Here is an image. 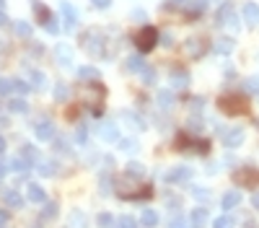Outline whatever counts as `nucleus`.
Wrapping results in <instances>:
<instances>
[{"label": "nucleus", "instance_id": "1", "mask_svg": "<svg viewBox=\"0 0 259 228\" xmlns=\"http://www.w3.org/2000/svg\"><path fill=\"white\" fill-rule=\"evenodd\" d=\"M218 109L223 114H228V117H239V114L249 112V104H246V99L236 96V94H226V96L218 99Z\"/></svg>", "mask_w": 259, "mask_h": 228}, {"label": "nucleus", "instance_id": "2", "mask_svg": "<svg viewBox=\"0 0 259 228\" xmlns=\"http://www.w3.org/2000/svg\"><path fill=\"white\" fill-rule=\"evenodd\" d=\"M135 44H138L140 52H151L155 44H158V31L153 26H143L138 34H135Z\"/></svg>", "mask_w": 259, "mask_h": 228}, {"label": "nucleus", "instance_id": "3", "mask_svg": "<svg viewBox=\"0 0 259 228\" xmlns=\"http://www.w3.org/2000/svg\"><path fill=\"white\" fill-rule=\"evenodd\" d=\"M104 96L106 91L99 81H94L91 86H86V99H88V107H91L94 114H101V107H104Z\"/></svg>", "mask_w": 259, "mask_h": 228}, {"label": "nucleus", "instance_id": "4", "mask_svg": "<svg viewBox=\"0 0 259 228\" xmlns=\"http://www.w3.org/2000/svg\"><path fill=\"white\" fill-rule=\"evenodd\" d=\"M101 44H106V39H104V34H101V31H88L83 37V47L91 52L94 57H104L106 55V50L101 47Z\"/></svg>", "mask_w": 259, "mask_h": 228}, {"label": "nucleus", "instance_id": "5", "mask_svg": "<svg viewBox=\"0 0 259 228\" xmlns=\"http://www.w3.org/2000/svg\"><path fill=\"white\" fill-rule=\"evenodd\" d=\"M233 181L239 187H246V189H254V187H259V171H254V169H239L233 174Z\"/></svg>", "mask_w": 259, "mask_h": 228}, {"label": "nucleus", "instance_id": "6", "mask_svg": "<svg viewBox=\"0 0 259 228\" xmlns=\"http://www.w3.org/2000/svg\"><path fill=\"white\" fill-rule=\"evenodd\" d=\"M215 21H218V26H231V29L239 26V18H236V10H233L231 3H223V5L218 8Z\"/></svg>", "mask_w": 259, "mask_h": 228}, {"label": "nucleus", "instance_id": "7", "mask_svg": "<svg viewBox=\"0 0 259 228\" xmlns=\"http://www.w3.org/2000/svg\"><path fill=\"white\" fill-rule=\"evenodd\" d=\"M60 13H62V24H65V29H67V31H73V29L78 26V13H75L73 3L62 0V3H60Z\"/></svg>", "mask_w": 259, "mask_h": 228}, {"label": "nucleus", "instance_id": "8", "mask_svg": "<svg viewBox=\"0 0 259 228\" xmlns=\"http://www.w3.org/2000/svg\"><path fill=\"white\" fill-rule=\"evenodd\" d=\"M189 176H192V169L189 166H176V169L166 171V181H171V184H176V181H187Z\"/></svg>", "mask_w": 259, "mask_h": 228}, {"label": "nucleus", "instance_id": "9", "mask_svg": "<svg viewBox=\"0 0 259 228\" xmlns=\"http://www.w3.org/2000/svg\"><path fill=\"white\" fill-rule=\"evenodd\" d=\"M37 138L39 140H54V124L50 122V119H42V122H37Z\"/></svg>", "mask_w": 259, "mask_h": 228}, {"label": "nucleus", "instance_id": "10", "mask_svg": "<svg viewBox=\"0 0 259 228\" xmlns=\"http://www.w3.org/2000/svg\"><path fill=\"white\" fill-rule=\"evenodd\" d=\"M223 143H226V148H239V145L244 143V130H241V127L228 130L226 135H223Z\"/></svg>", "mask_w": 259, "mask_h": 228}, {"label": "nucleus", "instance_id": "11", "mask_svg": "<svg viewBox=\"0 0 259 228\" xmlns=\"http://www.w3.org/2000/svg\"><path fill=\"white\" fill-rule=\"evenodd\" d=\"M168 81H171L174 88H187L189 86V73L182 70V67H176V70H171V75H168Z\"/></svg>", "mask_w": 259, "mask_h": 228}, {"label": "nucleus", "instance_id": "12", "mask_svg": "<svg viewBox=\"0 0 259 228\" xmlns=\"http://www.w3.org/2000/svg\"><path fill=\"white\" fill-rule=\"evenodd\" d=\"M3 202L8 205L10 210H18L21 205H24V197H21L16 189H5V192H3Z\"/></svg>", "mask_w": 259, "mask_h": 228}, {"label": "nucleus", "instance_id": "13", "mask_svg": "<svg viewBox=\"0 0 259 228\" xmlns=\"http://www.w3.org/2000/svg\"><path fill=\"white\" fill-rule=\"evenodd\" d=\"M99 135H101V140H106V143H114V140H119V130H117V124H111V122L101 124Z\"/></svg>", "mask_w": 259, "mask_h": 228}, {"label": "nucleus", "instance_id": "14", "mask_svg": "<svg viewBox=\"0 0 259 228\" xmlns=\"http://www.w3.org/2000/svg\"><path fill=\"white\" fill-rule=\"evenodd\" d=\"M244 21L249 26H257L259 24V5L257 3H246L244 5Z\"/></svg>", "mask_w": 259, "mask_h": 228}, {"label": "nucleus", "instance_id": "15", "mask_svg": "<svg viewBox=\"0 0 259 228\" xmlns=\"http://www.w3.org/2000/svg\"><path fill=\"white\" fill-rule=\"evenodd\" d=\"M239 202H241V195H239V192H236V189L226 192V195H223V200H220L223 210H233V208H239Z\"/></svg>", "mask_w": 259, "mask_h": 228}, {"label": "nucleus", "instance_id": "16", "mask_svg": "<svg viewBox=\"0 0 259 228\" xmlns=\"http://www.w3.org/2000/svg\"><path fill=\"white\" fill-rule=\"evenodd\" d=\"M233 47H236V44H233V39H231V37H220L215 44H212V50H215L218 55H231V52H233Z\"/></svg>", "mask_w": 259, "mask_h": 228}, {"label": "nucleus", "instance_id": "17", "mask_svg": "<svg viewBox=\"0 0 259 228\" xmlns=\"http://www.w3.org/2000/svg\"><path fill=\"white\" fill-rule=\"evenodd\" d=\"M187 55L189 57H202L205 55V42L202 39H189L187 42Z\"/></svg>", "mask_w": 259, "mask_h": 228}, {"label": "nucleus", "instance_id": "18", "mask_svg": "<svg viewBox=\"0 0 259 228\" xmlns=\"http://www.w3.org/2000/svg\"><path fill=\"white\" fill-rule=\"evenodd\" d=\"M125 67H127V73H143L145 70V62H143L140 55H132V57H127Z\"/></svg>", "mask_w": 259, "mask_h": 228}, {"label": "nucleus", "instance_id": "19", "mask_svg": "<svg viewBox=\"0 0 259 228\" xmlns=\"http://www.w3.org/2000/svg\"><path fill=\"white\" fill-rule=\"evenodd\" d=\"M26 197H29L31 202H44V200H47V195H44V189H42L39 184H29V187H26Z\"/></svg>", "mask_w": 259, "mask_h": 228}, {"label": "nucleus", "instance_id": "20", "mask_svg": "<svg viewBox=\"0 0 259 228\" xmlns=\"http://www.w3.org/2000/svg\"><path fill=\"white\" fill-rule=\"evenodd\" d=\"M42 205H44V208H42V221H54V218H57V202L44 200Z\"/></svg>", "mask_w": 259, "mask_h": 228}, {"label": "nucleus", "instance_id": "21", "mask_svg": "<svg viewBox=\"0 0 259 228\" xmlns=\"http://www.w3.org/2000/svg\"><path fill=\"white\" fill-rule=\"evenodd\" d=\"M31 3H34V13H37V18H39V24H42V26H47V21L52 18V13H50V10H47V8H44L42 3H39V0H31Z\"/></svg>", "mask_w": 259, "mask_h": 228}, {"label": "nucleus", "instance_id": "22", "mask_svg": "<svg viewBox=\"0 0 259 228\" xmlns=\"http://www.w3.org/2000/svg\"><path fill=\"white\" fill-rule=\"evenodd\" d=\"M57 60H60V65H70L73 62V50L67 47V44H57Z\"/></svg>", "mask_w": 259, "mask_h": 228}, {"label": "nucleus", "instance_id": "23", "mask_svg": "<svg viewBox=\"0 0 259 228\" xmlns=\"http://www.w3.org/2000/svg\"><path fill=\"white\" fill-rule=\"evenodd\" d=\"M189 221H192V226L195 228H202L207 223V210L205 208H197V210H192V215H189Z\"/></svg>", "mask_w": 259, "mask_h": 228}, {"label": "nucleus", "instance_id": "24", "mask_svg": "<svg viewBox=\"0 0 259 228\" xmlns=\"http://www.w3.org/2000/svg\"><path fill=\"white\" fill-rule=\"evenodd\" d=\"M37 171H39V174L42 176H54V174H57V164H54V161H37Z\"/></svg>", "mask_w": 259, "mask_h": 228}, {"label": "nucleus", "instance_id": "25", "mask_svg": "<svg viewBox=\"0 0 259 228\" xmlns=\"http://www.w3.org/2000/svg\"><path fill=\"white\" fill-rule=\"evenodd\" d=\"M8 109L13 112V114H24L29 109V104H26V99H10L8 101Z\"/></svg>", "mask_w": 259, "mask_h": 228}, {"label": "nucleus", "instance_id": "26", "mask_svg": "<svg viewBox=\"0 0 259 228\" xmlns=\"http://www.w3.org/2000/svg\"><path fill=\"white\" fill-rule=\"evenodd\" d=\"M125 169H127V176H132V179H143V176H145V169H143L140 164H135V161L127 164Z\"/></svg>", "mask_w": 259, "mask_h": 228}, {"label": "nucleus", "instance_id": "27", "mask_svg": "<svg viewBox=\"0 0 259 228\" xmlns=\"http://www.w3.org/2000/svg\"><path fill=\"white\" fill-rule=\"evenodd\" d=\"M122 119H125V122H130V124H132V130H145V122H143L140 117H135V114H130V112H125V114H122Z\"/></svg>", "mask_w": 259, "mask_h": 228}, {"label": "nucleus", "instance_id": "28", "mask_svg": "<svg viewBox=\"0 0 259 228\" xmlns=\"http://www.w3.org/2000/svg\"><path fill=\"white\" fill-rule=\"evenodd\" d=\"M143 226H148V228H153L155 223H158V213H155V210H143Z\"/></svg>", "mask_w": 259, "mask_h": 228}, {"label": "nucleus", "instance_id": "29", "mask_svg": "<svg viewBox=\"0 0 259 228\" xmlns=\"http://www.w3.org/2000/svg\"><path fill=\"white\" fill-rule=\"evenodd\" d=\"M158 104L163 109H171L174 107V94H171V91H161V94H158Z\"/></svg>", "mask_w": 259, "mask_h": 228}, {"label": "nucleus", "instance_id": "30", "mask_svg": "<svg viewBox=\"0 0 259 228\" xmlns=\"http://www.w3.org/2000/svg\"><path fill=\"white\" fill-rule=\"evenodd\" d=\"M202 10H205V0H192V3L187 5V13L189 16H200Z\"/></svg>", "mask_w": 259, "mask_h": 228}, {"label": "nucleus", "instance_id": "31", "mask_svg": "<svg viewBox=\"0 0 259 228\" xmlns=\"http://www.w3.org/2000/svg\"><path fill=\"white\" fill-rule=\"evenodd\" d=\"M78 75H81L83 81H99V70H96V67H81Z\"/></svg>", "mask_w": 259, "mask_h": 228}, {"label": "nucleus", "instance_id": "32", "mask_svg": "<svg viewBox=\"0 0 259 228\" xmlns=\"http://www.w3.org/2000/svg\"><path fill=\"white\" fill-rule=\"evenodd\" d=\"M21 156H24L29 164L39 161V153H37V148H34V145H24V151H21Z\"/></svg>", "mask_w": 259, "mask_h": 228}, {"label": "nucleus", "instance_id": "33", "mask_svg": "<svg viewBox=\"0 0 259 228\" xmlns=\"http://www.w3.org/2000/svg\"><path fill=\"white\" fill-rule=\"evenodd\" d=\"M119 148H122V151H125V153H138L140 151V145H138V140H119Z\"/></svg>", "mask_w": 259, "mask_h": 228}, {"label": "nucleus", "instance_id": "34", "mask_svg": "<svg viewBox=\"0 0 259 228\" xmlns=\"http://www.w3.org/2000/svg\"><path fill=\"white\" fill-rule=\"evenodd\" d=\"M96 223H99V228H114V223H117V221L111 218L109 213H101L99 218H96Z\"/></svg>", "mask_w": 259, "mask_h": 228}, {"label": "nucleus", "instance_id": "35", "mask_svg": "<svg viewBox=\"0 0 259 228\" xmlns=\"http://www.w3.org/2000/svg\"><path fill=\"white\" fill-rule=\"evenodd\" d=\"M67 96H70V88H67L65 83L54 86V99H57V101H67Z\"/></svg>", "mask_w": 259, "mask_h": 228}, {"label": "nucleus", "instance_id": "36", "mask_svg": "<svg viewBox=\"0 0 259 228\" xmlns=\"http://www.w3.org/2000/svg\"><path fill=\"white\" fill-rule=\"evenodd\" d=\"M29 161H26V158L24 156H18V158H13V161H10V169H13V171H29Z\"/></svg>", "mask_w": 259, "mask_h": 228}, {"label": "nucleus", "instance_id": "37", "mask_svg": "<svg viewBox=\"0 0 259 228\" xmlns=\"http://www.w3.org/2000/svg\"><path fill=\"white\" fill-rule=\"evenodd\" d=\"M212 228H233V218H228V215H220V218L212 221Z\"/></svg>", "mask_w": 259, "mask_h": 228}, {"label": "nucleus", "instance_id": "38", "mask_svg": "<svg viewBox=\"0 0 259 228\" xmlns=\"http://www.w3.org/2000/svg\"><path fill=\"white\" fill-rule=\"evenodd\" d=\"M16 34H18V37H31V24H26V21H18V24H16Z\"/></svg>", "mask_w": 259, "mask_h": 228}, {"label": "nucleus", "instance_id": "39", "mask_svg": "<svg viewBox=\"0 0 259 228\" xmlns=\"http://www.w3.org/2000/svg\"><path fill=\"white\" fill-rule=\"evenodd\" d=\"M10 91H16L13 81H5V78H0V96H10Z\"/></svg>", "mask_w": 259, "mask_h": 228}, {"label": "nucleus", "instance_id": "40", "mask_svg": "<svg viewBox=\"0 0 259 228\" xmlns=\"http://www.w3.org/2000/svg\"><path fill=\"white\" fill-rule=\"evenodd\" d=\"M31 86H34V88H44V86H47V78L34 70V73H31Z\"/></svg>", "mask_w": 259, "mask_h": 228}, {"label": "nucleus", "instance_id": "41", "mask_svg": "<svg viewBox=\"0 0 259 228\" xmlns=\"http://www.w3.org/2000/svg\"><path fill=\"white\" fill-rule=\"evenodd\" d=\"M114 228H138V223H135L130 215H122V218L114 223Z\"/></svg>", "mask_w": 259, "mask_h": 228}, {"label": "nucleus", "instance_id": "42", "mask_svg": "<svg viewBox=\"0 0 259 228\" xmlns=\"http://www.w3.org/2000/svg\"><path fill=\"white\" fill-rule=\"evenodd\" d=\"M13 86H16V91H18V94H29V91L34 88L31 83H26V81H24V78H16V81H13Z\"/></svg>", "mask_w": 259, "mask_h": 228}, {"label": "nucleus", "instance_id": "43", "mask_svg": "<svg viewBox=\"0 0 259 228\" xmlns=\"http://www.w3.org/2000/svg\"><path fill=\"white\" fill-rule=\"evenodd\" d=\"M192 195H195L197 200H202V202H207V200H210V192H207L205 187H192Z\"/></svg>", "mask_w": 259, "mask_h": 228}, {"label": "nucleus", "instance_id": "44", "mask_svg": "<svg viewBox=\"0 0 259 228\" xmlns=\"http://www.w3.org/2000/svg\"><path fill=\"white\" fill-rule=\"evenodd\" d=\"M143 81L148 83V86L155 83V70H153V67H145V70H143Z\"/></svg>", "mask_w": 259, "mask_h": 228}, {"label": "nucleus", "instance_id": "45", "mask_svg": "<svg viewBox=\"0 0 259 228\" xmlns=\"http://www.w3.org/2000/svg\"><path fill=\"white\" fill-rule=\"evenodd\" d=\"M54 148H57L60 153H70V145H67L62 138H54Z\"/></svg>", "mask_w": 259, "mask_h": 228}, {"label": "nucleus", "instance_id": "46", "mask_svg": "<svg viewBox=\"0 0 259 228\" xmlns=\"http://www.w3.org/2000/svg\"><path fill=\"white\" fill-rule=\"evenodd\" d=\"M44 29H47L50 34H57V31H60V24H57V18H54V16H52V18L47 21V26H44Z\"/></svg>", "mask_w": 259, "mask_h": 228}, {"label": "nucleus", "instance_id": "47", "mask_svg": "<svg viewBox=\"0 0 259 228\" xmlns=\"http://www.w3.org/2000/svg\"><path fill=\"white\" fill-rule=\"evenodd\" d=\"M244 86H246V91H252V94H254V91H259V81H257V78H249Z\"/></svg>", "mask_w": 259, "mask_h": 228}, {"label": "nucleus", "instance_id": "48", "mask_svg": "<svg viewBox=\"0 0 259 228\" xmlns=\"http://www.w3.org/2000/svg\"><path fill=\"white\" fill-rule=\"evenodd\" d=\"M168 228H187V223H184L182 218H174L171 223H168Z\"/></svg>", "mask_w": 259, "mask_h": 228}, {"label": "nucleus", "instance_id": "49", "mask_svg": "<svg viewBox=\"0 0 259 228\" xmlns=\"http://www.w3.org/2000/svg\"><path fill=\"white\" fill-rule=\"evenodd\" d=\"M91 3H94L96 8H109V5H111V0H91Z\"/></svg>", "mask_w": 259, "mask_h": 228}, {"label": "nucleus", "instance_id": "50", "mask_svg": "<svg viewBox=\"0 0 259 228\" xmlns=\"http://www.w3.org/2000/svg\"><path fill=\"white\" fill-rule=\"evenodd\" d=\"M88 140V135H86V127H81L78 130V143H86Z\"/></svg>", "mask_w": 259, "mask_h": 228}, {"label": "nucleus", "instance_id": "51", "mask_svg": "<svg viewBox=\"0 0 259 228\" xmlns=\"http://www.w3.org/2000/svg\"><path fill=\"white\" fill-rule=\"evenodd\" d=\"M252 208L259 210V192H254V195H252Z\"/></svg>", "mask_w": 259, "mask_h": 228}, {"label": "nucleus", "instance_id": "52", "mask_svg": "<svg viewBox=\"0 0 259 228\" xmlns=\"http://www.w3.org/2000/svg\"><path fill=\"white\" fill-rule=\"evenodd\" d=\"M5 221H8V213L0 210V228H5Z\"/></svg>", "mask_w": 259, "mask_h": 228}, {"label": "nucleus", "instance_id": "53", "mask_svg": "<svg viewBox=\"0 0 259 228\" xmlns=\"http://www.w3.org/2000/svg\"><path fill=\"white\" fill-rule=\"evenodd\" d=\"M5 24H8V16L3 13V10H0V26H5Z\"/></svg>", "mask_w": 259, "mask_h": 228}, {"label": "nucleus", "instance_id": "54", "mask_svg": "<svg viewBox=\"0 0 259 228\" xmlns=\"http://www.w3.org/2000/svg\"><path fill=\"white\" fill-rule=\"evenodd\" d=\"M3 151H5V138L0 135V153H3Z\"/></svg>", "mask_w": 259, "mask_h": 228}, {"label": "nucleus", "instance_id": "55", "mask_svg": "<svg viewBox=\"0 0 259 228\" xmlns=\"http://www.w3.org/2000/svg\"><path fill=\"white\" fill-rule=\"evenodd\" d=\"M3 174H5V166H3V164H0V179H3Z\"/></svg>", "mask_w": 259, "mask_h": 228}, {"label": "nucleus", "instance_id": "56", "mask_svg": "<svg viewBox=\"0 0 259 228\" xmlns=\"http://www.w3.org/2000/svg\"><path fill=\"white\" fill-rule=\"evenodd\" d=\"M3 5H5V0H0V8H3Z\"/></svg>", "mask_w": 259, "mask_h": 228}]
</instances>
